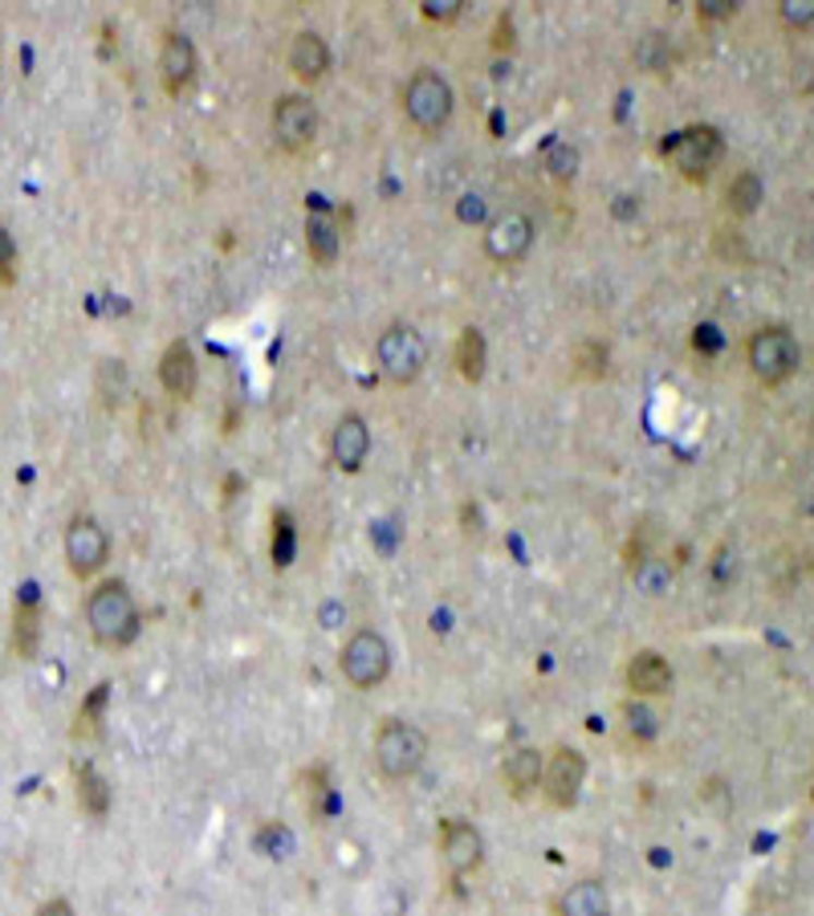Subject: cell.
<instances>
[{
  "label": "cell",
  "mask_w": 814,
  "mask_h": 916,
  "mask_svg": "<svg viewBox=\"0 0 814 916\" xmlns=\"http://www.w3.org/2000/svg\"><path fill=\"white\" fill-rule=\"evenodd\" d=\"M86 627H90L94 644H102L110 652L135 644L143 632V611L123 578H102L86 595Z\"/></svg>",
  "instance_id": "1"
},
{
  "label": "cell",
  "mask_w": 814,
  "mask_h": 916,
  "mask_svg": "<svg viewBox=\"0 0 814 916\" xmlns=\"http://www.w3.org/2000/svg\"><path fill=\"white\" fill-rule=\"evenodd\" d=\"M424 761H428V737L420 725L403 717H387L375 730V766L387 782H408L420 774Z\"/></svg>",
  "instance_id": "2"
},
{
  "label": "cell",
  "mask_w": 814,
  "mask_h": 916,
  "mask_svg": "<svg viewBox=\"0 0 814 916\" xmlns=\"http://www.w3.org/2000/svg\"><path fill=\"white\" fill-rule=\"evenodd\" d=\"M745 363L750 371L757 375V383L766 388H778L790 375L802 367V342L794 339V330L782 327V322H769V327H757L745 342Z\"/></svg>",
  "instance_id": "3"
},
{
  "label": "cell",
  "mask_w": 814,
  "mask_h": 916,
  "mask_svg": "<svg viewBox=\"0 0 814 916\" xmlns=\"http://www.w3.org/2000/svg\"><path fill=\"white\" fill-rule=\"evenodd\" d=\"M664 159L689 180V184H708V175L721 168L725 159V139L717 126H684L672 139H664Z\"/></svg>",
  "instance_id": "4"
},
{
  "label": "cell",
  "mask_w": 814,
  "mask_h": 916,
  "mask_svg": "<svg viewBox=\"0 0 814 916\" xmlns=\"http://www.w3.org/2000/svg\"><path fill=\"white\" fill-rule=\"evenodd\" d=\"M452 107H457V94H452V86H448L445 74H436V70H415L412 82L403 86V114H408V123L415 126V131H424V135H436V131H445L448 119H452Z\"/></svg>",
  "instance_id": "5"
},
{
  "label": "cell",
  "mask_w": 814,
  "mask_h": 916,
  "mask_svg": "<svg viewBox=\"0 0 814 916\" xmlns=\"http://www.w3.org/2000/svg\"><path fill=\"white\" fill-rule=\"evenodd\" d=\"M339 668L351 688L370 693V688H379V684L387 681V672H391V644H387L375 627H359V632H351L347 644H342Z\"/></svg>",
  "instance_id": "6"
},
{
  "label": "cell",
  "mask_w": 814,
  "mask_h": 916,
  "mask_svg": "<svg viewBox=\"0 0 814 916\" xmlns=\"http://www.w3.org/2000/svg\"><path fill=\"white\" fill-rule=\"evenodd\" d=\"M375 358H379V371L391 383L408 388L428 367V342H424V334L415 327H408V322H391L379 334V342H375Z\"/></svg>",
  "instance_id": "7"
},
{
  "label": "cell",
  "mask_w": 814,
  "mask_h": 916,
  "mask_svg": "<svg viewBox=\"0 0 814 916\" xmlns=\"http://www.w3.org/2000/svg\"><path fill=\"white\" fill-rule=\"evenodd\" d=\"M274 143L285 156H302L318 139V107L309 102V94H281L269 114Z\"/></svg>",
  "instance_id": "8"
},
{
  "label": "cell",
  "mask_w": 814,
  "mask_h": 916,
  "mask_svg": "<svg viewBox=\"0 0 814 916\" xmlns=\"http://www.w3.org/2000/svg\"><path fill=\"white\" fill-rule=\"evenodd\" d=\"M62 546H65V566H70L74 578H94L110 562V534L90 513H77L74 522L65 526Z\"/></svg>",
  "instance_id": "9"
},
{
  "label": "cell",
  "mask_w": 814,
  "mask_h": 916,
  "mask_svg": "<svg viewBox=\"0 0 814 916\" xmlns=\"http://www.w3.org/2000/svg\"><path fill=\"white\" fill-rule=\"evenodd\" d=\"M583 786H586L583 749L558 746L554 754H546V766H542V791H546V798H550V807L570 810L574 803H579Z\"/></svg>",
  "instance_id": "10"
},
{
  "label": "cell",
  "mask_w": 814,
  "mask_h": 916,
  "mask_svg": "<svg viewBox=\"0 0 814 916\" xmlns=\"http://www.w3.org/2000/svg\"><path fill=\"white\" fill-rule=\"evenodd\" d=\"M440 859L452 880H464L485 864V835L469 819H448L440 827Z\"/></svg>",
  "instance_id": "11"
},
{
  "label": "cell",
  "mask_w": 814,
  "mask_h": 916,
  "mask_svg": "<svg viewBox=\"0 0 814 916\" xmlns=\"http://www.w3.org/2000/svg\"><path fill=\"white\" fill-rule=\"evenodd\" d=\"M201 74V53H196V41L180 29L163 33V46H159V82L171 98L192 90V82Z\"/></svg>",
  "instance_id": "12"
},
{
  "label": "cell",
  "mask_w": 814,
  "mask_h": 916,
  "mask_svg": "<svg viewBox=\"0 0 814 916\" xmlns=\"http://www.w3.org/2000/svg\"><path fill=\"white\" fill-rule=\"evenodd\" d=\"M530 249H534V220L525 217V212L506 208L501 217L489 220V229H485V253H489L493 261L513 265L522 261Z\"/></svg>",
  "instance_id": "13"
},
{
  "label": "cell",
  "mask_w": 814,
  "mask_h": 916,
  "mask_svg": "<svg viewBox=\"0 0 814 916\" xmlns=\"http://www.w3.org/2000/svg\"><path fill=\"white\" fill-rule=\"evenodd\" d=\"M370 456V428L359 412H342L330 432V461L339 473H359Z\"/></svg>",
  "instance_id": "14"
},
{
  "label": "cell",
  "mask_w": 814,
  "mask_h": 916,
  "mask_svg": "<svg viewBox=\"0 0 814 916\" xmlns=\"http://www.w3.org/2000/svg\"><path fill=\"white\" fill-rule=\"evenodd\" d=\"M41 623H46L41 590H37V583H25L13 599V652L21 660H33L41 648Z\"/></svg>",
  "instance_id": "15"
},
{
  "label": "cell",
  "mask_w": 814,
  "mask_h": 916,
  "mask_svg": "<svg viewBox=\"0 0 814 916\" xmlns=\"http://www.w3.org/2000/svg\"><path fill=\"white\" fill-rule=\"evenodd\" d=\"M159 383L168 395L175 400H192L196 388H201V363H196V351L187 339H171L163 358H159Z\"/></svg>",
  "instance_id": "16"
},
{
  "label": "cell",
  "mask_w": 814,
  "mask_h": 916,
  "mask_svg": "<svg viewBox=\"0 0 814 916\" xmlns=\"http://www.w3.org/2000/svg\"><path fill=\"white\" fill-rule=\"evenodd\" d=\"M285 65L293 70V78L297 82H309V86L323 82L326 74H330V46H326V37H318L314 29L293 33Z\"/></svg>",
  "instance_id": "17"
},
{
  "label": "cell",
  "mask_w": 814,
  "mask_h": 916,
  "mask_svg": "<svg viewBox=\"0 0 814 916\" xmlns=\"http://www.w3.org/2000/svg\"><path fill=\"white\" fill-rule=\"evenodd\" d=\"M628 688L635 700L672 693V664H668L660 652H652V648H647V652H635L628 664Z\"/></svg>",
  "instance_id": "18"
},
{
  "label": "cell",
  "mask_w": 814,
  "mask_h": 916,
  "mask_svg": "<svg viewBox=\"0 0 814 916\" xmlns=\"http://www.w3.org/2000/svg\"><path fill=\"white\" fill-rule=\"evenodd\" d=\"M542 766H546V754L538 746H518L501 766V778H506V791L513 798H530V794L542 786Z\"/></svg>",
  "instance_id": "19"
},
{
  "label": "cell",
  "mask_w": 814,
  "mask_h": 916,
  "mask_svg": "<svg viewBox=\"0 0 814 916\" xmlns=\"http://www.w3.org/2000/svg\"><path fill=\"white\" fill-rule=\"evenodd\" d=\"M558 916H611V896H607V884L603 880H574V884L558 896Z\"/></svg>",
  "instance_id": "20"
},
{
  "label": "cell",
  "mask_w": 814,
  "mask_h": 916,
  "mask_svg": "<svg viewBox=\"0 0 814 916\" xmlns=\"http://www.w3.org/2000/svg\"><path fill=\"white\" fill-rule=\"evenodd\" d=\"M306 249L323 269L326 265H335V257H339V249H342V233H339V220H335L330 208H314V212H306Z\"/></svg>",
  "instance_id": "21"
},
{
  "label": "cell",
  "mask_w": 814,
  "mask_h": 916,
  "mask_svg": "<svg viewBox=\"0 0 814 916\" xmlns=\"http://www.w3.org/2000/svg\"><path fill=\"white\" fill-rule=\"evenodd\" d=\"M74 791H77V807L86 810L90 819H107L110 782L94 770V761H74Z\"/></svg>",
  "instance_id": "22"
},
{
  "label": "cell",
  "mask_w": 814,
  "mask_h": 916,
  "mask_svg": "<svg viewBox=\"0 0 814 916\" xmlns=\"http://www.w3.org/2000/svg\"><path fill=\"white\" fill-rule=\"evenodd\" d=\"M485 363H489V342L476 327H464L457 339V371L464 383H481L485 379Z\"/></svg>",
  "instance_id": "23"
},
{
  "label": "cell",
  "mask_w": 814,
  "mask_h": 916,
  "mask_svg": "<svg viewBox=\"0 0 814 916\" xmlns=\"http://www.w3.org/2000/svg\"><path fill=\"white\" fill-rule=\"evenodd\" d=\"M302 782H306V807L309 815L318 819V823H326V815H335L339 810V794H335V782H330V766H309L306 774H302Z\"/></svg>",
  "instance_id": "24"
},
{
  "label": "cell",
  "mask_w": 814,
  "mask_h": 916,
  "mask_svg": "<svg viewBox=\"0 0 814 916\" xmlns=\"http://www.w3.org/2000/svg\"><path fill=\"white\" fill-rule=\"evenodd\" d=\"M762 200H766V184H762L757 171H738L733 184L725 187V208H729L733 217H753Z\"/></svg>",
  "instance_id": "25"
},
{
  "label": "cell",
  "mask_w": 814,
  "mask_h": 916,
  "mask_svg": "<svg viewBox=\"0 0 814 916\" xmlns=\"http://www.w3.org/2000/svg\"><path fill=\"white\" fill-rule=\"evenodd\" d=\"M297 554V526L290 510H274V534H269V559L277 571H285Z\"/></svg>",
  "instance_id": "26"
},
{
  "label": "cell",
  "mask_w": 814,
  "mask_h": 916,
  "mask_svg": "<svg viewBox=\"0 0 814 916\" xmlns=\"http://www.w3.org/2000/svg\"><path fill=\"white\" fill-rule=\"evenodd\" d=\"M107 705H110V684H94L90 697L77 705V725L74 733L77 737H98L102 733V717H107Z\"/></svg>",
  "instance_id": "27"
},
{
  "label": "cell",
  "mask_w": 814,
  "mask_h": 916,
  "mask_svg": "<svg viewBox=\"0 0 814 916\" xmlns=\"http://www.w3.org/2000/svg\"><path fill=\"white\" fill-rule=\"evenodd\" d=\"M607 358H611L607 342L586 339V342H579V351H574V371L583 375V379H603V375H607Z\"/></svg>",
  "instance_id": "28"
},
{
  "label": "cell",
  "mask_w": 814,
  "mask_h": 916,
  "mask_svg": "<svg viewBox=\"0 0 814 916\" xmlns=\"http://www.w3.org/2000/svg\"><path fill=\"white\" fill-rule=\"evenodd\" d=\"M623 721H628V733L635 737V742H652V737L660 733V721H656V713L647 709L644 700H635V697L623 705Z\"/></svg>",
  "instance_id": "29"
},
{
  "label": "cell",
  "mask_w": 814,
  "mask_h": 916,
  "mask_svg": "<svg viewBox=\"0 0 814 916\" xmlns=\"http://www.w3.org/2000/svg\"><path fill=\"white\" fill-rule=\"evenodd\" d=\"M635 62L644 65V70H668V41H664V33H644V41L635 46Z\"/></svg>",
  "instance_id": "30"
},
{
  "label": "cell",
  "mask_w": 814,
  "mask_h": 916,
  "mask_svg": "<svg viewBox=\"0 0 814 916\" xmlns=\"http://www.w3.org/2000/svg\"><path fill=\"white\" fill-rule=\"evenodd\" d=\"M692 351L701 358H717L725 351V334L717 322H696L692 327Z\"/></svg>",
  "instance_id": "31"
},
{
  "label": "cell",
  "mask_w": 814,
  "mask_h": 916,
  "mask_svg": "<svg viewBox=\"0 0 814 916\" xmlns=\"http://www.w3.org/2000/svg\"><path fill=\"white\" fill-rule=\"evenodd\" d=\"M420 13H424V21H432V25H452V21H461L464 0H424Z\"/></svg>",
  "instance_id": "32"
},
{
  "label": "cell",
  "mask_w": 814,
  "mask_h": 916,
  "mask_svg": "<svg viewBox=\"0 0 814 916\" xmlns=\"http://www.w3.org/2000/svg\"><path fill=\"white\" fill-rule=\"evenodd\" d=\"M16 241H13V233L0 224V285L9 290V285H16Z\"/></svg>",
  "instance_id": "33"
},
{
  "label": "cell",
  "mask_w": 814,
  "mask_h": 916,
  "mask_svg": "<svg viewBox=\"0 0 814 916\" xmlns=\"http://www.w3.org/2000/svg\"><path fill=\"white\" fill-rule=\"evenodd\" d=\"M574 171H579V151H574V147H554V156H550L554 180H574Z\"/></svg>",
  "instance_id": "34"
},
{
  "label": "cell",
  "mask_w": 814,
  "mask_h": 916,
  "mask_svg": "<svg viewBox=\"0 0 814 916\" xmlns=\"http://www.w3.org/2000/svg\"><path fill=\"white\" fill-rule=\"evenodd\" d=\"M782 21L790 25V29H811L814 4H811V0H786V4H782Z\"/></svg>",
  "instance_id": "35"
},
{
  "label": "cell",
  "mask_w": 814,
  "mask_h": 916,
  "mask_svg": "<svg viewBox=\"0 0 814 916\" xmlns=\"http://www.w3.org/2000/svg\"><path fill=\"white\" fill-rule=\"evenodd\" d=\"M461 529H464V538H473V542L485 538V513H481V505L464 501L461 505Z\"/></svg>",
  "instance_id": "36"
},
{
  "label": "cell",
  "mask_w": 814,
  "mask_h": 916,
  "mask_svg": "<svg viewBox=\"0 0 814 916\" xmlns=\"http://www.w3.org/2000/svg\"><path fill=\"white\" fill-rule=\"evenodd\" d=\"M733 13H738L733 0H705V4H696V16H701V21H729Z\"/></svg>",
  "instance_id": "37"
},
{
  "label": "cell",
  "mask_w": 814,
  "mask_h": 916,
  "mask_svg": "<svg viewBox=\"0 0 814 916\" xmlns=\"http://www.w3.org/2000/svg\"><path fill=\"white\" fill-rule=\"evenodd\" d=\"M493 49H513V16L509 13H501L497 16V37H493Z\"/></svg>",
  "instance_id": "38"
},
{
  "label": "cell",
  "mask_w": 814,
  "mask_h": 916,
  "mask_svg": "<svg viewBox=\"0 0 814 916\" xmlns=\"http://www.w3.org/2000/svg\"><path fill=\"white\" fill-rule=\"evenodd\" d=\"M37 916H77L74 904L65 901V896H53V901H46L41 908H37Z\"/></svg>",
  "instance_id": "39"
}]
</instances>
